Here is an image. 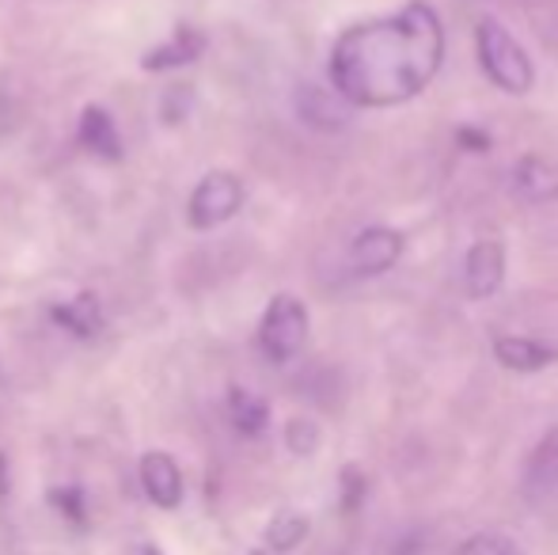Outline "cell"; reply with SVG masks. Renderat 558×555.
I'll return each instance as SVG.
<instances>
[{
  "label": "cell",
  "mask_w": 558,
  "mask_h": 555,
  "mask_svg": "<svg viewBox=\"0 0 558 555\" xmlns=\"http://www.w3.org/2000/svg\"><path fill=\"white\" fill-rule=\"evenodd\" d=\"M452 555H524V548L506 533H471L456 544Z\"/></svg>",
  "instance_id": "obj_17"
},
{
  "label": "cell",
  "mask_w": 558,
  "mask_h": 555,
  "mask_svg": "<svg viewBox=\"0 0 558 555\" xmlns=\"http://www.w3.org/2000/svg\"><path fill=\"white\" fill-rule=\"evenodd\" d=\"M251 555H266V552H251Z\"/></svg>",
  "instance_id": "obj_23"
},
{
  "label": "cell",
  "mask_w": 558,
  "mask_h": 555,
  "mask_svg": "<svg viewBox=\"0 0 558 555\" xmlns=\"http://www.w3.org/2000/svg\"><path fill=\"white\" fill-rule=\"evenodd\" d=\"M81 145L88 148V153L104 156V160H118V156H122V137H118L114 119L104 111V107H84Z\"/></svg>",
  "instance_id": "obj_13"
},
{
  "label": "cell",
  "mask_w": 558,
  "mask_h": 555,
  "mask_svg": "<svg viewBox=\"0 0 558 555\" xmlns=\"http://www.w3.org/2000/svg\"><path fill=\"white\" fill-rule=\"evenodd\" d=\"M296 111L308 126L316 130H342L350 122V111L353 107L338 96L335 88H319V84H301L296 92Z\"/></svg>",
  "instance_id": "obj_10"
},
{
  "label": "cell",
  "mask_w": 558,
  "mask_h": 555,
  "mask_svg": "<svg viewBox=\"0 0 558 555\" xmlns=\"http://www.w3.org/2000/svg\"><path fill=\"white\" fill-rule=\"evenodd\" d=\"M506 281V248L501 240H475L463 255V286L471 301H490Z\"/></svg>",
  "instance_id": "obj_6"
},
{
  "label": "cell",
  "mask_w": 558,
  "mask_h": 555,
  "mask_svg": "<svg viewBox=\"0 0 558 555\" xmlns=\"http://www.w3.org/2000/svg\"><path fill=\"white\" fill-rule=\"evenodd\" d=\"M521 491L529 503H547L558 495V426L547 430L532 453L524 457V472H521Z\"/></svg>",
  "instance_id": "obj_7"
},
{
  "label": "cell",
  "mask_w": 558,
  "mask_h": 555,
  "mask_svg": "<svg viewBox=\"0 0 558 555\" xmlns=\"http://www.w3.org/2000/svg\"><path fill=\"white\" fill-rule=\"evenodd\" d=\"M53 324H61L65 331H73L76 339H92L104 327V312H99V297L96 293H81L76 301H65L50 312Z\"/></svg>",
  "instance_id": "obj_14"
},
{
  "label": "cell",
  "mask_w": 558,
  "mask_h": 555,
  "mask_svg": "<svg viewBox=\"0 0 558 555\" xmlns=\"http://www.w3.org/2000/svg\"><path fill=\"white\" fill-rule=\"evenodd\" d=\"M243 206V183L232 176V171H209L191 194V206H186V217H191L194 229H217V225L232 221Z\"/></svg>",
  "instance_id": "obj_4"
},
{
  "label": "cell",
  "mask_w": 558,
  "mask_h": 555,
  "mask_svg": "<svg viewBox=\"0 0 558 555\" xmlns=\"http://www.w3.org/2000/svg\"><path fill=\"white\" fill-rule=\"evenodd\" d=\"M445 61L441 15L426 0L345 27L331 46V88L350 107H399L434 84Z\"/></svg>",
  "instance_id": "obj_1"
},
{
  "label": "cell",
  "mask_w": 558,
  "mask_h": 555,
  "mask_svg": "<svg viewBox=\"0 0 558 555\" xmlns=\"http://www.w3.org/2000/svg\"><path fill=\"white\" fill-rule=\"evenodd\" d=\"M308 342V309L301 304V297L278 293L263 312V324H258V347L270 358L274 365L293 362L296 354Z\"/></svg>",
  "instance_id": "obj_3"
},
{
  "label": "cell",
  "mask_w": 558,
  "mask_h": 555,
  "mask_svg": "<svg viewBox=\"0 0 558 555\" xmlns=\"http://www.w3.org/2000/svg\"><path fill=\"white\" fill-rule=\"evenodd\" d=\"M399 260H403V232L384 229V225L361 229L350 244V267H353V275H361V278L388 275Z\"/></svg>",
  "instance_id": "obj_5"
},
{
  "label": "cell",
  "mask_w": 558,
  "mask_h": 555,
  "mask_svg": "<svg viewBox=\"0 0 558 555\" xmlns=\"http://www.w3.org/2000/svg\"><path fill=\"white\" fill-rule=\"evenodd\" d=\"M494 358L513 373H539L555 362L558 350L539 339H529V335H501V339H494Z\"/></svg>",
  "instance_id": "obj_11"
},
{
  "label": "cell",
  "mask_w": 558,
  "mask_h": 555,
  "mask_svg": "<svg viewBox=\"0 0 558 555\" xmlns=\"http://www.w3.org/2000/svg\"><path fill=\"white\" fill-rule=\"evenodd\" d=\"M141 491L153 506L160 510H175L183 503V472H179L175 457L168 453H145L141 457Z\"/></svg>",
  "instance_id": "obj_8"
},
{
  "label": "cell",
  "mask_w": 558,
  "mask_h": 555,
  "mask_svg": "<svg viewBox=\"0 0 558 555\" xmlns=\"http://www.w3.org/2000/svg\"><path fill=\"white\" fill-rule=\"evenodd\" d=\"M513 191H517V198L532 202V206L555 202L558 198V160L539 156V153L521 156L513 168Z\"/></svg>",
  "instance_id": "obj_9"
},
{
  "label": "cell",
  "mask_w": 558,
  "mask_h": 555,
  "mask_svg": "<svg viewBox=\"0 0 558 555\" xmlns=\"http://www.w3.org/2000/svg\"><path fill=\"white\" fill-rule=\"evenodd\" d=\"M475 53L483 65L486 81L494 88L509 92V96H529L536 84V65H532L529 50L509 27H501L494 15H483L475 27Z\"/></svg>",
  "instance_id": "obj_2"
},
{
  "label": "cell",
  "mask_w": 558,
  "mask_h": 555,
  "mask_svg": "<svg viewBox=\"0 0 558 555\" xmlns=\"http://www.w3.org/2000/svg\"><path fill=\"white\" fill-rule=\"evenodd\" d=\"M456 141H460V148H468V153H486V148H490V134H486V130L463 126L460 134H456Z\"/></svg>",
  "instance_id": "obj_21"
},
{
  "label": "cell",
  "mask_w": 558,
  "mask_h": 555,
  "mask_svg": "<svg viewBox=\"0 0 558 555\" xmlns=\"http://www.w3.org/2000/svg\"><path fill=\"white\" fill-rule=\"evenodd\" d=\"M361 495H365V475L357 472V468H345L342 472V506L345 510H353V506H361Z\"/></svg>",
  "instance_id": "obj_20"
},
{
  "label": "cell",
  "mask_w": 558,
  "mask_h": 555,
  "mask_svg": "<svg viewBox=\"0 0 558 555\" xmlns=\"http://www.w3.org/2000/svg\"><path fill=\"white\" fill-rule=\"evenodd\" d=\"M308 518H304L301 510H278L270 518V526H266V548L286 555L293 548H301L304 541H308Z\"/></svg>",
  "instance_id": "obj_16"
},
{
  "label": "cell",
  "mask_w": 558,
  "mask_h": 555,
  "mask_svg": "<svg viewBox=\"0 0 558 555\" xmlns=\"http://www.w3.org/2000/svg\"><path fill=\"white\" fill-rule=\"evenodd\" d=\"M202 50H206V35L194 27H179L175 35L168 38L163 46H156V50L145 53V61L141 65L145 69H175V65H191V61L202 58Z\"/></svg>",
  "instance_id": "obj_12"
},
{
  "label": "cell",
  "mask_w": 558,
  "mask_h": 555,
  "mask_svg": "<svg viewBox=\"0 0 558 555\" xmlns=\"http://www.w3.org/2000/svg\"><path fill=\"white\" fill-rule=\"evenodd\" d=\"M286 445L296 453V457H312V453H316V445H319V426L312 419H289Z\"/></svg>",
  "instance_id": "obj_19"
},
{
  "label": "cell",
  "mask_w": 558,
  "mask_h": 555,
  "mask_svg": "<svg viewBox=\"0 0 558 555\" xmlns=\"http://www.w3.org/2000/svg\"><path fill=\"white\" fill-rule=\"evenodd\" d=\"M228 419H232L235 434L258 437L270 422V408L263 396L247 393V388H228Z\"/></svg>",
  "instance_id": "obj_15"
},
{
  "label": "cell",
  "mask_w": 558,
  "mask_h": 555,
  "mask_svg": "<svg viewBox=\"0 0 558 555\" xmlns=\"http://www.w3.org/2000/svg\"><path fill=\"white\" fill-rule=\"evenodd\" d=\"M50 503L61 510V518H69L73 526H88V498H84L81 487H53Z\"/></svg>",
  "instance_id": "obj_18"
},
{
  "label": "cell",
  "mask_w": 558,
  "mask_h": 555,
  "mask_svg": "<svg viewBox=\"0 0 558 555\" xmlns=\"http://www.w3.org/2000/svg\"><path fill=\"white\" fill-rule=\"evenodd\" d=\"M0 491H8V460H4V453H0Z\"/></svg>",
  "instance_id": "obj_22"
}]
</instances>
